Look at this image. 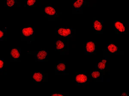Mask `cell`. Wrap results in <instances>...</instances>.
I'll use <instances>...</instances> for the list:
<instances>
[{
	"instance_id": "cell-6",
	"label": "cell",
	"mask_w": 129,
	"mask_h": 96,
	"mask_svg": "<svg viewBox=\"0 0 129 96\" xmlns=\"http://www.w3.org/2000/svg\"><path fill=\"white\" fill-rule=\"evenodd\" d=\"M45 12L47 15L50 16H58V14L56 10L51 6H47L45 9Z\"/></svg>"
},
{
	"instance_id": "cell-19",
	"label": "cell",
	"mask_w": 129,
	"mask_h": 96,
	"mask_svg": "<svg viewBox=\"0 0 129 96\" xmlns=\"http://www.w3.org/2000/svg\"><path fill=\"white\" fill-rule=\"evenodd\" d=\"M5 28L2 30H1V40L2 41V38H4V36H6V34H5Z\"/></svg>"
},
{
	"instance_id": "cell-22",
	"label": "cell",
	"mask_w": 129,
	"mask_h": 96,
	"mask_svg": "<svg viewBox=\"0 0 129 96\" xmlns=\"http://www.w3.org/2000/svg\"><path fill=\"white\" fill-rule=\"evenodd\" d=\"M121 95L122 96H126V95H127V94L125 93H123Z\"/></svg>"
},
{
	"instance_id": "cell-11",
	"label": "cell",
	"mask_w": 129,
	"mask_h": 96,
	"mask_svg": "<svg viewBox=\"0 0 129 96\" xmlns=\"http://www.w3.org/2000/svg\"><path fill=\"white\" fill-rule=\"evenodd\" d=\"M66 64L63 62H59L56 68V72L59 73H64L66 70Z\"/></svg>"
},
{
	"instance_id": "cell-15",
	"label": "cell",
	"mask_w": 129,
	"mask_h": 96,
	"mask_svg": "<svg viewBox=\"0 0 129 96\" xmlns=\"http://www.w3.org/2000/svg\"><path fill=\"white\" fill-rule=\"evenodd\" d=\"M106 60L104 59L102 61L99 63L97 64V67L100 70H104L106 68Z\"/></svg>"
},
{
	"instance_id": "cell-10",
	"label": "cell",
	"mask_w": 129,
	"mask_h": 96,
	"mask_svg": "<svg viewBox=\"0 0 129 96\" xmlns=\"http://www.w3.org/2000/svg\"><path fill=\"white\" fill-rule=\"evenodd\" d=\"M32 77L34 80L37 82H41L44 78L43 75L40 72H35L33 74Z\"/></svg>"
},
{
	"instance_id": "cell-16",
	"label": "cell",
	"mask_w": 129,
	"mask_h": 96,
	"mask_svg": "<svg viewBox=\"0 0 129 96\" xmlns=\"http://www.w3.org/2000/svg\"><path fill=\"white\" fill-rule=\"evenodd\" d=\"M91 77L94 79H98L99 78L100 76V72L95 70L91 72Z\"/></svg>"
},
{
	"instance_id": "cell-7",
	"label": "cell",
	"mask_w": 129,
	"mask_h": 96,
	"mask_svg": "<svg viewBox=\"0 0 129 96\" xmlns=\"http://www.w3.org/2000/svg\"><path fill=\"white\" fill-rule=\"evenodd\" d=\"M47 56V51L45 50H41L37 52L36 56L37 60L40 61H42L45 60Z\"/></svg>"
},
{
	"instance_id": "cell-3",
	"label": "cell",
	"mask_w": 129,
	"mask_h": 96,
	"mask_svg": "<svg viewBox=\"0 0 129 96\" xmlns=\"http://www.w3.org/2000/svg\"><path fill=\"white\" fill-rule=\"evenodd\" d=\"M88 82V77L85 74H78L76 77V82L78 83V84H84Z\"/></svg>"
},
{
	"instance_id": "cell-13",
	"label": "cell",
	"mask_w": 129,
	"mask_h": 96,
	"mask_svg": "<svg viewBox=\"0 0 129 96\" xmlns=\"http://www.w3.org/2000/svg\"><path fill=\"white\" fill-rule=\"evenodd\" d=\"M107 49L112 53H116L118 51V48L114 44H110L107 46Z\"/></svg>"
},
{
	"instance_id": "cell-9",
	"label": "cell",
	"mask_w": 129,
	"mask_h": 96,
	"mask_svg": "<svg viewBox=\"0 0 129 96\" xmlns=\"http://www.w3.org/2000/svg\"><path fill=\"white\" fill-rule=\"evenodd\" d=\"M84 1L83 0H78L74 2L73 4V8L75 10L79 11L82 8V6L84 4Z\"/></svg>"
},
{
	"instance_id": "cell-21",
	"label": "cell",
	"mask_w": 129,
	"mask_h": 96,
	"mask_svg": "<svg viewBox=\"0 0 129 96\" xmlns=\"http://www.w3.org/2000/svg\"><path fill=\"white\" fill-rule=\"evenodd\" d=\"M52 95V96H64V95L62 93H56L55 94H53Z\"/></svg>"
},
{
	"instance_id": "cell-14",
	"label": "cell",
	"mask_w": 129,
	"mask_h": 96,
	"mask_svg": "<svg viewBox=\"0 0 129 96\" xmlns=\"http://www.w3.org/2000/svg\"><path fill=\"white\" fill-rule=\"evenodd\" d=\"M56 49L58 50H61L64 48L65 44L62 41L60 40H58L57 41H56Z\"/></svg>"
},
{
	"instance_id": "cell-20",
	"label": "cell",
	"mask_w": 129,
	"mask_h": 96,
	"mask_svg": "<svg viewBox=\"0 0 129 96\" xmlns=\"http://www.w3.org/2000/svg\"><path fill=\"white\" fill-rule=\"evenodd\" d=\"M0 63H1V70L3 68V67H4V59H1V60H0Z\"/></svg>"
},
{
	"instance_id": "cell-8",
	"label": "cell",
	"mask_w": 129,
	"mask_h": 96,
	"mask_svg": "<svg viewBox=\"0 0 129 96\" xmlns=\"http://www.w3.org/2000/svg\"><path fill=\"white\" fill-rule=\"evenodd\" d=\"M34 30L31 28H23L21 30V32L24 36L28 37L31 36L33 34Z\"/></svg>"
},
{
	"instance_id": "cell-2",
	"label": "cell",
	"mask_w": 129,
	"mask_h": 96,
	"mask_svg": "<svg viewBox=\"0 0 129 96\" xmlns=\"http://www.w3.org/2000/svg\"><path fill=\"white\" fill-rule=\"evenodd\" d=\"M58 33L61 36L63 37H68L72 35V29L68 28H60L58 29Z\"/></svg>"
},
{
	"instance_id": "cell-4",
	"label": "cell",
	"mask_w": 129,
	"mask_h": 96,
	"mask_svg": "<svg viewBox=\"0 0 129 96\" xmlns=\"http://www.w3.org/2000/svg\"><path fill=\"white\" fill-rule=\"evenodd\" d=\"M95 44L92 41L87 42L86 46V51L87 54H92L95 50Z\"/></svg>"
},
{
	"instance_id": "cell-1",
	"label": "cell",
	"mask_w": 129,
	"mask_h": 96,
	"mask_svg": "<svg viewBox=\"0 0 129 96\" xmlns=\"http://www.w3.org/2000/svg\"><path fill=\"white\" fill-rule=\"evenodd\" d=\"M114 26L115 30L120 34H126L128 32V24H126V22L115 21Z\"/></svg>"
},
{
	"instance_id": "cell-18",
	"label": "cell",
	"mask_w": 129,
	"mask_h": 96,
	"mask_svg": "<svg viewBox=\"0 0 129 96\" xmlns=\"http://www.w3.org/2000/svg\"><path fill=\"white\" fill-rule=\"evenodd\" d=\"M36 1L35 0H28L27 2V4L29 6H32L35 4Z\"/></svg>"
},
{
	"instance_id": "cell-5",
	"label": "cell",
	"mask_w": 129,
	"mask_h": 96,
	"mask_svg": "<svg viewBox=\"0 0 129 96\" xmlns=\"http://www.w3.org/2000/svg\"><path fill=\"white\" fill-rule=\"evenodd\" d=\"M20 49L19 48H13L10 54V56L11 58L13 60H16L20 57Z\"/></svg>"
},
{
	"instance_id": "cell-17",
	"label": "cell",
	"mask_w": 129,
	"mask_h": 96,
	"mask_svg": "<svg viewBox=\"0 0 129 96\" xmlns=\"http://www.w3.org/2000/svg\"><path fill=\"white\" fill-rule=\"evenodd\" d=\"M16 2H17L16 0H7L6 3H7V4L8 6H12L15 4V3H16Z\"/></svg>"
},
{
	"instance_id": "cell-12",
	"label": "cell",
	"mask_w": 129,
	"mask_h": 96,
	"mask_svg": "<svg viewBox=\"0 0 129 96\" xmlns=\"http://www.w3.org/2000/svg\"><path fill=\"white\" fill-rule=\"evenodd\" d=\"M103 22L99 20H95L93 24L94 29L97 31L102 30L103 28Z\"/></svg>"
}]
</instances>
